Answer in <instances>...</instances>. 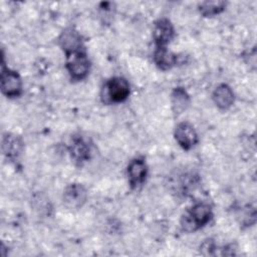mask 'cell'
<instances>
[{
	"instance_id": "6",
	"label": "cell",
	"mask_w": 257,
	"mask_h": 257,
	"mask_svg": "<svg viewBox=\"0 0 257 257\" xmlns=\"http://www.w3.org/2000/svg\"><path fill=\"white\" fill-rule=\"evenodd\" d=\"M174 34V26L169 19L162 18L155 23L153 37L157 47H166V45L173 39Z\"/></svg>"
},
{
	"instance_id": "14",
	"label": "cell",
	"mask_w": 257,
	"mask_h": 257,
	"mask_svg": "<svg viewBox=\"0 0 257 257\" xmlns=\"http://www.w3.org/2000/svg\"><path fill=\"white\" fill-rule=\"evenodd\" d=\"M189 94L183 87H176L172 92V107L177 114L182 113L189 105Z\"/></svg>"
},
{
	"instance_id": "11",
	"label": "cell",
	"mask_w": 257,
	"mask_h": 257,
	"mask_svg": "<svg viewBox=\"0 0 257 257\" xmlns=\"http://www.w3.org/2000/svg\"><path fill=\"white\" fill-rule=\"evenodd\" d=\"M2 151L7 159L15 161L22 154L23 142L16 135L6 134L2 139Z\"/></svg>"
},
{
	"instance_id": "5",
	"label": "cell",
	"mask_w": 257,
	"mask_h": 257,
	"mask_svg": "<svg viewBox=\"0 0 257 257\" xmlns=\"http://www.w3.org/2000/svg\"><path fill=\"white\" fill-rule=\"evenodd\" d=\"M87 193L85 188L80 184H70L63 192V204L68 209H79L85 203Z\"/></svg>"
},
{
	"instance_id": "2",
	"label": "cell",
	"mask_w": 257,
	"mask_h": 257,
	"mask_svg": "<svg viewBox=\"0 0 257 257\" xmlns=\"http://www.w3.org/2000/svg\"><path fill=\"white\" fill-rule=\"evenodd\" d=\"M66 68L72 79L81 80L88 74L90 62L86 54L81 50L67 55Z\"/></svg>"
},
{
	"instance_id": "9",
	"label": "cell",
	"mask_w": 257,
	"mask_h": 257,
	"mask_svg": "<svg viewBox=\"0 0 257 257\" xmlns=\"http://www.w3.org/2000/svg\"><path fill=\"white\" fill-rule=\"evenodd\" d=\"M59 44L66 53V55L81 51V36L76 30L72 28H67L61 33L59 37Z\"/></svg>"
},
{
	"instance_id": "10",
	"label": "cell",
	"mask_w": 257,
	"mask_h": 257,
	"mask_svg": "<svg viewBox=\"0 0 257 257\" xmlns=\"http://www.w3.org/2000/svg\"><path fill=\"white\" fill-rule=\"evenodd\" d=\"M148 167L143 159L136 158L130 162L127 166V176L132 188H137L145 182Z\"/></svg>"
},
{
	"instance_id": "12",
	"label": "cell",
	"mask_w": 257,
	"mask_h": 257,
	"mask_svg": "<svg viewBox=\"0 0 257 257\" xmlns=\"http://www.w3.org/2000/svg\"><path fill=\"white\" fill-rule=\"evenodd\" d=\"M213 99L221 109L229 108L234 102V92L227 84H220L213 92Z\"/></svg>"
},
{
	"instance_id": "3",
	"label": "cell",
	"mask_w": 257,
	"mask_h": 257,
	"mask_svg": "<svg viewBox=\"0 0 257 257\" xmlns=\"http://www.w3.org/2000/svg\"><path fill=\"white\" fill-rule=\"evenodd\" d=\"M105 94L108 101L121 102L130 94V84L123 77H112L105 84Z\"/></svg>"
},
{
	"instance_id": "13",
	"label": "cell",
	"mask_w": 257,
	"mask_h": 257,
	"mask_svg": "<svg viewBox=\"0 0 257 257\" xmlns=\"http://www.w3.org/2000/svg\"><path fill=\"white\" fill-rule=\"evenodd\" d=\"M153 57L156 65L162 70H168L177 63V56L166 47H157Z\"/></svg>"
},
{
	"instance_id": "1",
	"label": "cell",
	"mask_w": 257,
	"mask_h": 257,
	"mask_svg": "<svg viewBox=\"0 0 257 257\" xmlns=\"http://www.w3.org/2000/svg\"><path fill=\"white\" fill-rule=\"evenodd\" d=\"M212 216V209L208 204L198 203L183 215L181 226L186 232H194L205 226Z\"/></svg>"
},
{
	"instance_id": "16",
	"label": "cell",
	"mask_w": 257,
	"mask_h": 257,
	"mask_svg": "<svg viewBox=\"0 0 257 257\" xmlns=\"http://www.w3.org/2000/svg\"><path fill=\"white\" fill-rule=\"evenodd\" d=\"M215 243L211 239L205 240L201 246H200V251L203 255H213L215 251Z\"/></svg>"
},
{
	"instance_id": "7",
	"label": "cell",
	"mask_w": 257,
	"mask_h": 257,
	"mask_svg": "<svg viewBox=\"0 0 257 257\" xmlns=\"http://www.w3.org/2000/svg\"><path fill=\"white\" fill-rule=\"evenodd\" d=\"M68 150L72 160L80 165L91 157V147L83 137H73Z\"/></svg>"
},
{
	"instance_id": "4",
	"label": "cell",
	"mask_w": 257,
	"mask_h": 257,
	"mask_svg": "<svg viewBox=\"0 0 257 257\" xmlns=\"http://www.w3.org/2000/svg\"><path fill=\"white\" fill-rule=\"evenodd\" d=\"M1 90L7 97H15L20 95L22 91V81L16 71L9 68H2Z\"/></svg>"
},
{
	"instance_id": "15",
	"label": "cell",
	"mask_w": 257,
	"mask_h": 257,
	"mask_svg": "<svg viewBox=\"0 0 257 257\" xmlns=\"http://www.w3.org/2000/svg\"><path fill=\"white\" fill-rule=\"evenodd\" d=\"M226 7L224 1H205L199 5V11L203 16H214L221 13Z\"/></svg>"
},
{
	"instance_id": "8",
	"label": "cell",
	"mask_w": 257,
	"mask_h": 257,
	"mask_svg": "<svg viewBox=\"0 0 257 257\" xmlns=\"http://www.w3.org/2000/svg\"><path fill=\"white\" fill-rule=\"evenodd\" d=\"M175 139L184 150H190L197 144L198 135L192 124L181 122L175 128Z\"/></svg>"
}]
</instances>
